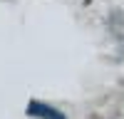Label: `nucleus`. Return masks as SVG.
Masks as SVG:
<instances>
[{
  "mask_svg": "<svg viewBox=\"0 0 124 119\" xmlns=\"http://www.w3.org/2000/svg\"><path fill=\"white\" fill-rule=\"evenodd\" d=\"M25 112H27V117H35V119H67L65 114L60 112V109L50 107V104H45V102H40V99L27 102Z\"/></svg>",
  "mask_w": 124,
  "mask_h": 119,
  "instance_id": "1",
  "label": "nucleus"
}]
</instances>
